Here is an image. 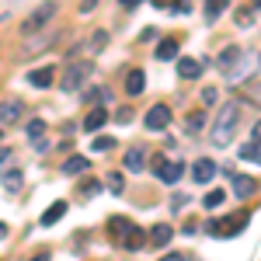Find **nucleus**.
Masks as SVG:
<instances>
[{
    "instance_id": "f257e3e1",
    "label": "nucleus",
    "mask_w": 261,
    "mask_h": 261,
    "mask_svg": "<svg viewBox=\"0 0 261 261\" xmlns=\"http://www.w3.org/2000/svg\"><path fill=\"white\" fill-rule=\"evenodd\" d=\"M237 125H241V108L237 105H226L220 115H216V122H213V143L216 146H226L230 136L237 133Z\"/></svg>"
},
{
    "instance_id": "f03ea898",
    "label": "nucleus",
    "mask_w": 261,
    "mask_h": 261,
    "mask_svg": "<svg viewBox=\"0 0 261 261\" xmlns=\"http://www.w3.org/2000/svg\"><path fill=\"white\" fill-rule=\"evenodd\" d=\"M56 7H60L56 0H42L39 7H35V11H32V14L24 18V35H35V32H42V28H45L49 21L56 18Z\"/></svg>"
},
{
    "instance_id": "7ed1b4c3",
    "label": "nucleus",
    "mask_w": 261,
    "mask_h": 261,
    "mask_svg": "<svg viewBox=\"0 0 261 261\" xmlns=\"http://www.w3.org/2000/svg\"><path fill=\"white\" fill-rule=\"evenodd\" d=\"M244 226H247V213H237L233 220H213L209 233L213 237H233V233H241Z\"/></svg>"
},
{
    "instance_id": "20e7f679",
    "label": "nucleus",
    "mask_w": 261,
    "mask_h": 261,
    "mask_svg": "<svg viewBox=\"0 0 261 261\" xmlns=\"http://www.w3.org/2000/svg\"><path fill=\"white\" fill-rule=\"evenodd\" d=\"M87 73H91V63H73V66L60 77V87L63 91H77V87L87 81Z\"/></svg>"
},
{
    "instance_id": "39448f33",
    "label": "nucleus",
    "mask_w": 261,
    "mask_h": 261,
    "mask_svg": "<svg viewBox=\"0 0 261 261\" xmlns=\"http://www.w3.org/2000/svg\"><path fill=\"white\" fill-rule=\"evenodd\" d=\"M167 122H171V108H167V105H153V108L146 112L143 125H146L150 133H161V129H167Z\"/></svg>"
},
{
    "instance_id": "423d86ee",
    "label": "nucleus",
    "mask_w": 261,
    "mask_h": 261,
    "mask_svg": "<svg viewBox=\"0 0 261 261\" xmlns=\"http://www.w3.org/2000/svg\"><path fill=\"white\" fill-rule=\"evenodd\" d=\"M230 181H233V195H237V199H247V195H254V188H258V181L247 178V174H230Z\"/></svg>"
},
{
    "instance_id": "0eeeda50",
    "label": "nucleus",
    "mask_w": 261,
    "mask_h": 261,
    "mask_svg": "<svg viewBox=\"0 0 261 261\" xmlns=\"http://www.w3.org/2000/svg\"><path fill=\"white\" fill-rule=\"evenodd\" d=\"M216 171H220L216 164H213V161H205V157H202V161L195 164V167H192V178L199 181V185H209V181L216 178Z\"/></svg>"
},
{
    "instance_id": "6e6552de",
    "label": "nucleus",
    "mask_w": 261,
    "mask_h": 261,
    "mask_svg": "<svg viewBox=\"0 0 261 261\" xmlns=\"http://www.w3.org/2000/svg\"><path fill=\"white\" fill-rule=\"evenodd\" d=\"M53 81H56V70L53 66H39V70L28 73V84L32 87H53Z\"/></svg>"
},
{
    "instance_id": "1a4fd4ad",
    "label": "nucleus",
    "mask_w": 261,
    "mask_h": 261,
    "mask_svg": "<svg viewBox=\"0 0 261 261\" xmlns=\"http://www.w3.org/2000/svg\"><path fill=\"white\" fill-rule=\"evenodd\" d=\"M143 87H146V73H143V70H129V73H125V94L136 98Z\"/></svg>"
},
{
    "instance_id": "9d476101",
    "label": "nucleus",
    "mask_w": 261,
    "mask_h": 261,
    "mask_svg": "<svg viewBox=\"0 0 261 261\" xmlns=\"http://www.w3.org/2000/svg\"><path fill=\"white\" fill-rule=\"evenodd\" d=\"M153 167H157V178H161V181H178L181 178V164H167L164 157H157Z\"/></svg>"
},
{
    "instance_id": "9b49d317",
    "label": "nucleus",
    "mask_w": 261,
    "mask_h": 261,
    "mask_svg": "<svg viewBox=\"0 0 261 261\" xmlns=\"http://www.w3.org/2000/svg\"><path fill=\"white\" fill-rule=\"evenodd\" d=\"M105 122H108V112H105V108H91V112L84 115V129H87V133H98Z\"/></svg>"
},
{
    "instance_id": "f8f14e48",
    "label": "nucleus",
    "mask_w": 261,
    "mask_h": 261,
    "mask_svg": "<svg viewBox=\"0 0 261 261\" xmlns=\"http://www.w3.org/2000/svg\"><path fill=\"white\" fill-rule=\"evenodd\" d=\"M143 164H146V153H143L140 146L125 150V161H122V167H125V171H136V174H140V171H143Z\"/></svg>"
},
{
    "instance_id": "ddd939ff",
    "label": "nucleus",
    "mask_w": 261,
    "mask_h": 261,
    "mask_svg": "<svg viewBox=\"0 0 261 261\" xmlns=\"http://www.w3.org/2000/svg\"><path fill=\"white\" fill-rule=\"evenodd\" d=\"M63 216H66V202H53V205H49V209H45V213H42V226H53V223H60L63 220Z\"/></svg>"
},
{
    "instance_id": "4468645a",
    "label": "nucleus",
    "mask_w": 261,
    "mask_h": 261,
    "mask_svg": "<svg viewBox=\"0 0 261 261\" xmlns=\"http://www.w3.org/2000/svg\"><path fill=\"white\" fill-rule=\"evenodd\" d=\"M202 73V63L192 60V56H181L178 60V77H185V81H192V77H199Z\"/></svg>"
},
{
    "instance_id": "2eb2a0df",
    "label": "nucleus",
    "mask_w": 261,
    "mask_h": 261,
    "mask_svg": "<svg viewBox=\"0 0 261 261\" xmlns=\"http://www.w3.org/2000/svg\"><path fill=\"white\" fill-rule=\"evenodd\" d=\"M171 233H174L171 223H157V226L150 230V244H153V247H164V244L171 241Z\"/></svg>"
},
{
    "instance_id": "dca6fc26",
    "label": "nucleus",
    "mask_w": 261,
    "mask_h": 261,
    "mask_svg": "<svg viewBox=\"0 0 261 261\" xmlns=\"http://www.w3.org/2000/svg\"><path fill=\"white\" fill-rule=\"evenodd\" d=\"M18 115H21V105H18V101H0V122H4V125L18 122Z\"/></svg>"
},
{
    "instance_id": "f3484780",
    "label": "nucleus",
    "mask_w": 261,
    "mask_h": 261,
    "mask_svg": "<svg viewBox=\"0 0 261 261\" xmlns=\"http://www.w3.org/2000/svg\"><path fill=\"white\" fill-rule=\"evenodd\" d=\"M237 63H241V49H237V45H226L220 53V70H233Z\"/></svg>"
},
{
    "instance_id": "a211bd4d",
    "label": "nucleus",
    "mask_w": 261,
    "mask_h": 261,
    "mask_svg": "<svg viewBox=\"0 0 261 261\" xmlns=\"http://www.w3.org/2000/svg\"><path fill=\"white\" fill-rule=\"evenodd\" d=\"M122 247H125V251H140V247H143V230L136 226V223H133V226H129V233L122 237Z\"/></svg>"
},
{
    "instance_id": "6ab92c4d",
    "label": "nucleus",
    "mask_w": 261,
    "mask_h": 261,
    "mask_svg": "<svg viewBox=\"0 0 261 261\" xmlns=\"http://www.w3.org/2000/svg\"><path fill=\"white\" fill-rule=\"evenodd\" d=\"M81 171H87V157H81V153H73V157H66V164H63V174H81Z\"/></svg>"
},
{
    "instance_id": "aec40b11",
    "label": "nucleus",
    "mask_w": 261,
    "mask_h": 261,
    "mask_svg": "<svg viewBox=\"0 0 261 261\" xmlns=\"http://www.w3.org/2000/svg\"><path fill=\"white\" fill-rule=\"evenodd\" d=\"M21 181H24V174H21L18 167H14V171H7V174H4V192H7V195L21 192Z\"/></svg>"
},
{
    "instance_id": "412c9836",
    "label": "nucleus",
    "mask_w": 261,
    "mask_h": 261,
    "mask_svg": "<svg viewBox=\"0 0 261 261\" xmlns=\"http://www.w3.org/2000/svg\"><path fill=\"white\" fill-rule=\"evenodd\" d=\"M129 226H133V223L125 220V216H115V220H108V233H112L115 241H122V237L129 233Z\"/></svg>"
},
{
    "instance_id": "4be33fe9",
    "label": "nucleus",
    "mask_w": 261,
    "mask_h": 261,
    "mask_svg": "<svg viewBox=\"0 0 261 261\" xmlns=\"http://www.w3.org/2000/svg\"><path fill=\"white\" fill-rule=\"evenodd\" d=\"M178 56V39H164L157 45V60H174Z\"/></svg>"
},
{
    "instance_id": "5701e85b",
    "label": "nucleus",
    "mask_w": 261,
    "mask_h": 261,
    "mask_svg": "<svg viewBox=\"0 0 261 261\" xmlns=\"http://www.w3.org/2000/svg\"><path fill=\"white\" fill-rule=\"evenodd\" d=\"M24 133H28V140H35V143L45 140V122H42V119H32L28 125H24Z\"/></svg>"
},
{
    "instance_id": "b1692460",
    "label": "nucleus",
    "mask_w": 261,
    "mask_h": 261,
    "mask_svg": "<svg viewBox=\"0 0 261 261\" xmlns=\"http://www.w3.org/2000/svg\"><path fill=\"white\" fill-rule=\"evenodd\" d=\"M241 161L261 164V143H244V146H241Z\"/></svg>"
},
{
    "instance_id": "393cba45",
    "label": "nucleus",
    "mask_w": 261,
    "mask_h": 261,
    "mask_svg": "<svg viewBox=\"0 0 261 261\" xmlns=\"http://www.w3.org/2000/svg\"><path fill=\"white\" fill-rule=\"evenodd\" d=\"M226 4H230V0H205V18L216 21L223 14V7H226Z\"/></svg>"
},
{
    "instance_id": "a878e982",
    "label": "nucleus",
    "mask_w": 261,
    "mask_h": 261,
    "mask_svg": "<svg viewBox=\"0 0 261 261\" xmlns=\"http://www.w3.org/2000/svg\"><path fill=\"white\" fill-rule=\"evenodd\" d=\"M205 209H220L223 202H226V192H220V188H213V192H209V195H205Z\"/></svg>"
},
{
    "instance_id": "bb28decb",
    "label": "nucleus",
    "mask_w": 261,
    "mask_h": 261,
    "mask_svg": "<svg viewBox=\"0 0 261 261\" xmlns=\"http://www.w3.org/2000/svg\"><path fill=\"white\" fill-rule=\"evenodd\" d=\"M98 192H101V181H94V178H87L81 185V195H84V199H91V195H98Z\"/></svg>"
},
{
    "instance_id": "cd10ccee",
    "label": "nucleus",
    "mask_w": 261,
    "mask_h": 261,
    "mask_svg": "<svg viewBox=\"0 0 261 261\" xmlns=\"http://www.w3.org/2000/svg\"><path fill=\"white\" fill-rule=\"evenodd\" d=\"M105 185H108L112 192H122V188H125V181H122V174H119V171H112V174L105 178Z\"/></svg>"
},
{
    "instance_id": "c85d7f7f",
    "label": "nucleus",
    "mask_w": 261,
    "mask_h": 261,
    "mask_svg": "<svg viewBox=\"0 0 261 261\" xmlns=\"http://www.w3.org/2000/svg\"><path fill=\"white\" fill-rule=\"evenodd\" d=\"M202 125H205V115H202V112H195V115L188 119V133H195V129H202Z\"/></svg>"
},
{
    "instance_id": "c756f323",
    "label": "nucleus",
    "mask_w": 261,
    "mask_h": 261,
    "mask_svg": "<svg viewBox=\"0 0 261 261\" xmlns=\"http://www.w3.org/2000/svg\"><path fill=\"white\" fill-rule=\"evenodd\" d=\"M101 45H105V32H98V35H94V39H91V49H87V53H98Z\"/></svg>"
},
{
    "instance_id": "7c9ffc66",
    "label": "nucleus",
    "mask_w": 261,
    "mask_h": 261,
    "mask_svg": "<svg viewBox=\"0 0 261 261\" xmlns=\"http://www.w3.org/2000/svg\"><path fill=\"white\" fill-rule=\"evenodd\" d=\"M112 143H115V140H108V136H101V140H94V150H112Z\"/></svg>"
},
{
    "instance_id": "2f4dec72",
    "label": "nucleus",
    "mask_w": 261,
    "mask_h": 261,
    "mask_svg": "<svg viewBox=\"0 0 261 261\" xmlns=\"http://www.w3.org/2000/svg\"><path fill=\"white\" fill-rule=\"evenodd\" d=\"M119 122H133V108H119V115H115Z\"/></svg>"
},
{
    "instance_id": "473e14b6",
    "label": "nucleus",
    "mask_w": 261,
    "mask_h": 261,
    "mask_svg": "<svg viewBox=\"0 0 261 261\" xmlns=\"http://www.w3.org/2000/svg\"><path fill=\"white\" fill-rule=\"evenodd\" d=\"M202 101H205V105H213V101H216V91H213V87H205V91H202Z\"/></svg>"
},
{
    "instance_id": "72a5a7b5",
    "label": "nucleus",
    "mask_w": 261,
    "mask_h": 261,
    "mask_svg": "<svg viewBox=\"0 0 261 261\" xmlns=\"http://www.w3.org/2000/svg\"><path fill=\"white\" fill-rule=\"evenodd\" d=\"M98 7V0H81V14H87V11H94Z\"/></svg>"
},
{
    "instance_id": "f704fd0d",
    "label": "nucleus",
    "mask_w": 261,
    "mask_h": 261,
    "mask_svg": "<svg viewBox=\"0 0 261 261\" xmlns=\"http://www.w3.org/2000/svg\"><path fill=\"white\" fill-rule=\"evenodd\" d=\"M251 11H254V7H251ZM251 11H237V24H247V21H251Z\"/></svg>"
},
{
    "instance_id": "c9c22d12",
    "label": "nucleus",
    "mask_w": 261,
    "mask_h": 261,
    "mask_svg": "<svg viewBox=\"0 0 261 261\" xmlns=\"http://www.w3.org/2000/svg\"><path fill=\"white\" fill-rule=\"evenodd\" d=\"M161 261H185V254H178V251H171V254H164Z\"/></svg>"
},
{
    "instance_id": "e433bc0d",
    "label": "nucleus",
    "mask_w": 261,
    "mask_h": 261,
    "mask_svg": "<svg viewBox=\"0 0 261 261\" xmlns=\"http://www.w3.org/2000/svg\"><path fill=\"white\" fill-rule=\"evenodd\" d=\"M251 140H254V143H261V122L254 125V133H251Z\"/></svg>"
},
{
    "instance_id": "4c0bfd02",
    "label": "nucleus",
    "mask_w": 261,
    "mask_h": 261,
    "mask_svg": "<svg viewBox=\"0 0 261 261\" xmlns=\"http://www.w3.org/2000/svg\"><path fill=\"white\" fill-rule=\"evenodd\" d=\"M7 157H11V150L4 146V150H0V164H7Z\"/></svg>"
},
{
    "instance_id": "58836bf2",
    "label": "nucleus",
    "mask_w": 261,
    "mask_h": 261,
    "mask_svg": "<svg viewBox=\"0 0 261 261\" xmlns=\"http://www.w3.org/2000/svg\"><path fill=\"white\" fill-rule=\"evenodd\" d=\"M122 4H125V7H136V4H140V0H122Z\"/></svg>"
},
{
    "instance_id": "ea45409f",
    "label": "nucleus",
    "mask_w": 261,
    "mask_h": 261,
    "mask_svg": "<svg viewBox=\"0 0 261 261\" xmlns=\"http://www.w3.org/2000/svg\"><path fill=\"white\" fill-rule=\"evenodd\" d=\"M153 4H157V7H167V0H153Z\"/></svg>"
},
{
    "instance_id": "a19ab883",
    "label": "nucleus",
    "mask_w": 261,
    "mask_h": 261,
    "mask_svg": "<svg viewBox=\"0 0 261 261\" xmlns=\"http://www.w3.org/2000/svg\"><path fill=\"white\" fill-rule=\"evenodd\" d=\"M251 7H258V11H261V0H251Z\"/></svg>"
},
{
    "instance_id": "79ce46f5",
    "label": "nucleus",
    "mask_w": 261,
    "mask_h": 261,
    "mask_svg": "<svg viewBox=\"0 0 261 261\" xmlns=\"http://www.w3.org/2000/svg\"><path fill=\"white\" fill-rule=\"evenodd\" d=\"M35 261H49V254H39V258H35Z\"/></svg>"
},
{
    "instance_id": "37998d69",
    "label": "nucleus",
    "mask_w": 261,
    "mask_h": 261,
    "mask_svg": "<svg viewBox=\"0 0 261 261\" xmlns=\"http://www.w3.org/2000/svg\"><path fill=\"white\" fill-rule=\"evenodd\" d=\"M0 233H7V226H4V223H0Z\"/></svg>"
}]
</instances>
